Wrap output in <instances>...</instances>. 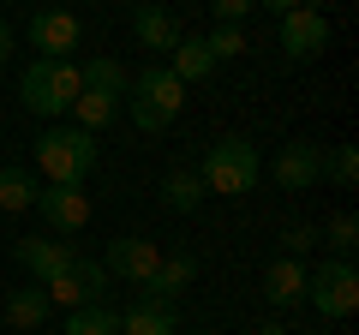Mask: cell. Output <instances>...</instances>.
Returning <instances> with one entry per match:
<instances>
[{"label":"cell","instance_id":"obj_1","mask_svg":"<svg viewBox=\"0 0 359 335\" xmlns=\"http://www.w3.org/2000/svg\"><path fill=\"white\" fill-rule=\"evenodd\" d=\"M198 180H204V192H216V198H245L257 180H264V156H257V144L245 138V132H228V138L210 144Z\"/></svg>","mask_w":359,"mask_h":335},{"label":"cell","instance_id":"obj_2","mask_svg":"<svg viewBox=\"0 0 359 335\" xmlns=\"http://www.w3.org/2000/svg\"><path fill=\"white\" fill-rule=\"evenodd\" d=\"M126 108H132V126L138 132H168L180 120V108H186V84H180L168 66H144L138 78H132V90H126Z\"/></svg>","mask_w":359,"mask_h":335},{"label":"cell","instance_id":"obj_3","mask_svg":"<svg viewBox=\"0 0 359 335\" xmlns=\"http://www.w3.org/2000/svg\"><path fill=\"white\" fill-rule=\"evenodd\" d=\"M96 168V138L78 126H48L36 138V174L48 186H84Z\"/></svg>","mask_w":359,"mask_h":335},{"label":"cell","instance_id":"obj_4","mask_svg":"<svg viewBox=\"0 0 359 335\" xmlns=\"http://www.w3.org/2000/svg\"><path fill=\"white\" fill-rule=\"evenodd\" d=\"M78 90H84V78H78L72 60H42V54H36V60L25 66V78H18L25 108H30V114H42V120L66 114V108L78 102Z\"/></svg>","mask_w":359,"mask_h":335},{"label":"cell","instance_id":"obj_5","mask_svg":"<svg viewBox=\"0 0 359 335\" xmlns=\"http://www.w3.org/2000/svg\"><path fill=\"white\" fill-rule=\"evenodd\" d=\"M306 306L318 317H353L359 311V270L353 258H330L318 270H306Z\"/></svg>","mask_w":359,"mask_h":335},{"label":"cell","instance_id":"obj_6","mask_svg":"<svg viewBox=\"0 0 359 335\" xmlns=\"http://www.w3.org/2000/svg\"><path fill=\"white\" fill-rule=\"evenodd\" d=\"M78 42H84L78 13H66V6H42V13H30V48H36L42 60H72Z\"/></svg>","mask_w":359,"mask_h":335},{"label":"cell","instance_id":"obj_7","mask_svg":"<svg viewBox=\"0 0 359 335\" xmlns=\"http://www.w3.org/2000/svg\"><path fill=\"white\" fill-rule=\"evenodd\" d=\"M168 252L156 240H132V233H120V240H108V258H102V270L108 275H120L126 287H144L156 275V264H162Z\"/></svg>","mask_w":359,"mask_h":335},{"label":"cell","instance_id":"obj_8","mask_svg":"<svg viewBox=\"0 0 359 335\" xmlns=\"http://www.w3.org/2000/svg\"><path fill=\"white\" fill-rule=\"evenodd\" d=\"M323 48H330V18L323 13H311V6L282 13V54L287 60H318Z\"/></svg>","mask_w":359,"mask_h":335},{"label":"cell","instance_id":"obj_9","mask_svg":"<svg viewBox=\"0 0 359 335\" xmlns=\"http://www.w3.org/2000/svg\"><path fill=\"white\" fill-rule=\"evenodd\" d=\"M36 216L48 221L54 233H84L90 192H84V186H42V192H36Z\"/></svg>","mask_w":359,"mask_h":335},{"label":"cell","instance_id":"obj_10","mask_svg":"<svg viewBox=\"0 0 359 335\" xmlns=\"http://www.w3.org/2000/svg\"><path fill=\"white\" fill-rule=\"evenodd\" d=\"M318 180H323V150L311 138H294L276 150V186L282 192H311Z\"/></svg>","mask_w":359,"mask_h":335},{"label":"cell","instance_id":"obj_11","mask_svg":"<svg viewBox=\"0 0 359 335\" xmlns=\"http://www.w3.org/2000/svg\"><path fill=\"white\" fill-rule=\"evenodd\" d=\"M13 258L25 264L36 282H54V275H66V270L78 264V252H72L66 240H18V245H13Z\"/></svg>","mask_w":359,"mask_h":335},{"label":"cell","instance_id":"obj_12","mask_svg":"<svg viewBox=\"0 0 359 335\" xmlns=\"http://www.w3.org/2000/svg\"><path fill=\"white\" fill-rule=\"evenodd\" d=\"M132 36H138L144 48H156V54H168V48H174V42H180V36H186V30H180V18L168 13L162 0H144L138 13H132Z\"/></svg>","mask_w":359,"mask_h":335},{"label":"cell","instance_id":"obj_13","mask_svg":"<svg viewBox=\"0 0 359 335\" xmlns=\"http://www.w3.org/2000/svg\"><path fill=\"white\" fill-rule=\"evenodd\" d=\"M192 275H198V258H162L156 264V275L144 282V299H156V306H180V294L192 287Z\"/></svg>","mask_w":359,"mask_h":335},{"label":"cell","instance_id":"obj_14","mask_svg":"<svg viewBox=\"0 0 359 335\" xmlns=\"http://www.w3.org/2000/svg\"><path fill=\"white\" fill-rule=\"evenodd\" d=\"M264 294H269V306H276V311L299 306V299H306V264H299V258H269Z\"/></svg>","mask_w":359,"mask_h":335},{"label":"cell","instance_id":"obj_15","mask_svg":"<svg viewBox=\"0 0 359 335\" xmlns=\"http://www.w3.org/2000/svg\"><path fill=\"white\" fill-rule=\"evenodd\" d=\"M168 72L180 78V84H204L210 72H216V54H210L204 36H180L174 48H168Z\"/></svg>","mask_w":359,"mask_h":335},{"label":"cell","instance_id":"obj_16","mask_svg":"<svg viewBox=\"0 0 359 335\" xmlns=\"http://www.w3.org/2000/svg\"><path fill=\"white\" fill-rule=\"evenodd\" d=\"M174 329H180V311L156 306V299H132L120 311V335H174Z\"/></svg>","mask_w":359,"mask_h":335},{"label":"cell","instance_id":"obj_17","mask_svg":"<svg viewBox=\"0 0 359 335\" xmlns=\"http://www.w3.org/2000/svg\"><path fill=\"white\" fill-rule=\"evenodd\" d=\"M66 114H72L78 132H90V138H96V132L120 114V96H108V90H78V102L66 108Z\"/></svg>","mask_w":359,"mask_h":335},{"label":"cell","instance_id":"obj_18","mask_svg":"<svg viewBox=\"0 0 359 335\" xmlns=\"http://www.w3.org/2000/svg\"><path fill=\"white\" fill-rule=\"evenodd\" d=\"M78 78H84V90H108V96H120V102H126V90H132L126 66H120L114 54H96V60H84V66H78Z\"/></svg>","mask_w":359,"mask_h":335},{"label":"cell","instance_id":"obj_19","mask_svg":"<svg viewBox=\"0 0 359 335\" xmlns=\"http://www.w3.org/2000/svg\"><path fill=\"white\" fill-rule=\"evenodd\" d=\"M48 294H42V287H13V294H6V323H13V329H42V317H48Z\"/></svg>","mask_w":359,"mask_h":335},{"label":"cell","instance_id":"obj_20","mask_svg":"<svg viewBox=\"0 0 359 335\" xmlns=\"http://www.w3.org/2000/svg\"><path fill=\"white\" fill-rule=\"evenodd\" d=\"M36 174L30 168H0V210L6 216H18V210H36Z\"/></svg>","mask_w":359,"mask_h":335},{"label":"cell","instance_id":"obj_21","mask_svg":"<svg viewBox=\"0 0 359 335\" xmlns=\"http://www.w3.org/2000/svg\"><path fill=\"white\" fill-rule=\"evenodd\" d=\"M162 204L180 210V216H192V210L204 204V180H198V174H186V168H174V174L162 180Z\"/></svg>","mask_w":359,"mask_h":335},{"label":"cell","instance_id":"obj_22","mask_svg":"<svg viewBox=\"0 0 359 335\" xmlns=\"http://www.w3.org/2000/svg\"><path fill=\"white\" fill-rule=\"evenodd\" d=\"M66 335H120V311L108 306H78L72 317H66Z\"/></svg>","mask_w":359,"mask_h":335},{"label":"cell","instance_id":"obj_23","mask_svg":"<svg viewBox=\"0 0 359 335\" xmlns=\"http://www.w3.org/2000/svg\"><path fill=\"white\" fill-rule=\"evenodd\" d=\"M318 240L330 245L335 258H353V252H359V221L341 210V216H330V228H318Z\"/></svg>","mask_w":359,"mask_h":335},{"label":"cell","instance_id":"obj_24","mask_svg":"<svg viewBox=\"0 0 359 335\" xmlns=\"http://www.w3.org/2000/svg\"><path fill=\"white\" fill-rule=\"evenodd\" d=\"M323 168H330V180L341 186V192H353V186H359V150H353V144H341Z\"/></svg>","mask_w":359,"mask_h":335},{"label":"cell","instance_id":"obj_25","mask_svg":"<svg viewBox=\"0 0 359 335\" xmlns=\"http://www.w3.org/2000/svg\"><path fill=\"white\" fill-rule=\"evenodd\" d=\"M204 42H210V54H216V66L233 60V54H245V30H240V25H216Z\"/></svg>","mask_w":359,"mask_h":335},{"label":"cell","instance_id":"obj_26","mask_svg":"<svg viewBox=\"0 0 359 335\" xmlns=\"http://www.w3.org/2000/svg\"><path fill=\"white\" fill-rule=\"evenodd\" d=\"M311 245H318V228H306V221H294V228H282V258H306Z\"/></svg>","mask_w":359,"mask_h":335},{"label":"cell","instance_id":"obj_27","mask_svg":"<svg viewBox=\"0 0 359 335\" xmlns=\"http://www.w3.org/2000/svg\"><path fill=\"white\" fill-rule=\"evenodd\" d=\"M210 6H216V18H222V25H240V18L252 13L257 0H210Z\"/></svg>","mask_w":359,"mask_h":335},{"label":"cell","instance_id":"obj_28","mask_svg":"<svg viewBox=\"0 0 359 335\" xmlns=\"http://www.w3.org/2000/svg\"><path fill=\"white\" fill-rule=\"evenodd\" d=\"M13 60V25H6V18H0V66Z\"/></svg>","mask_w":359,"mask_h":335},{"label":"cell","instance_id":"obj_29","mask_svg":"<svg viewBox=\"0 0 359 335\" xmlns=\"http://www.w3.org/2000/svg\"><path fill=\"white\" fill-rule=\"evenodd\" d=\"M257 6H269V13H294L299 0H257Z\"/></svg>","mask_w":359,"mask_h":335},{"label":"cell","instance_id":"obj_30","mask_svg":"<svg viewBox=\"0 0 359 335\" xmlns=\"http://www.w3.org/2000/svg\"><path fill=\"white\" fill-rule=\"evenodd\" d=\"M257 335H287V329H282V323H264V329H257Z\"/></svg>","mask_w":359,"mask_h":335}]
</instances>
